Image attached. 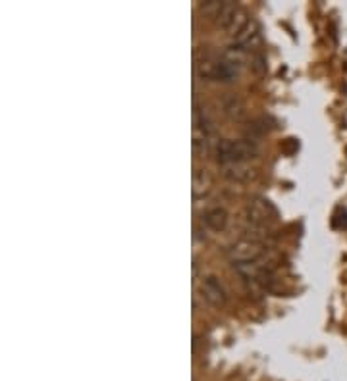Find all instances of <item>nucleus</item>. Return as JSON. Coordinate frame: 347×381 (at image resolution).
<instances>
[{"label": "nucleus", "mask_w": 347, "mask_h": 381, "mask_svg": "<svg viewBox=\"0 0 347 381\" xmlns=\"http://www.w3.org/2000/svg\"><path fill=\"white\" fill-rule=\"evenodd\" d=\"M204 226L212 231H224L228 226V212L220 206H214V208L207 210L204 216H202Z\"/></svg>", "instance_id": "nucleus-10"}, {"label": "nucleus", "mask_w": 347, "mask_h": 381, "mask_svg": "<svg viewBox=\"0 0 347 381\" xmlns=\"http://www.w3.org/2000/svg\"><path fill=\"white\" fill-rule=\"evenodd\" d=\"M199 293H201L202 301L207 305L214 306V308H220V306L226 305L228 301V295H226V289L220 283V279L216 276L204 277L199 285Z\"/></svg>", "instance_id": "nucleus-5"}, {"label": "nucleus", "mask_w": 347, "mask_h": 381, "mask_svg": "<svg viewBox=\"0 0 347 381\" xmlns=\"http://www.w3.org/2000/svg\"><path fill=\"white\" fill-rule=\"evenodd\" d=\"M266 257V243L257 239L241 237L228 248V258L231 264H253Z\"/></svg>", "instance_id": "nucleus-3"}, {"label": "nucleus", "mask_w": 347, "mask_h": 381, "mask_svg": "<svg viewBox=\"0 0 347 381\" xmlns=\"http://www.w3.org/2000/svg\"><path fill=\"white\" fill-rule=\"evenodd\" d=\"M260 41H262V37H260L259 23H257L255 19H251L249 23H247V28L243 29L238 37L231 39L230 47L240 48V50H243V52H247V54H249L251 50H257V47L260 45Z\"/></svg>", "instance_id": "nucleus-6"}, {"label": "nucleus", "mask_w": 347, "mask_h": 381, "mask_svg": "<svg viewBox=\"0 0 347 381\" xmlns=\"http://www.w3.org/2000/svg\"><path fill=\"white\" fill-rule=\"evenodd\" d=\"M212 185H214V177L212 173L207 170V168H195L193 172V199L201 200L204 197H209V193L212 190Z\"/></svg>", "instance_id": "nucleus-7"}, {"label": "nucleus", "mask_w": 347, "mask_h": 381, "mask_svg": "<svg viewBox=\"0 0 347 381\" xmlns=\"http://www.w3.org/2000/svg\"><path fill=\"white\" fill-rule=\"evenodd\" d=\"M212 154L216 162L222 166L230 164H247L249 160H255L260 154L259 144L255 139H220L212 144Z\"/></svg>", "instance_id": "nucleus-2"}, {"label": "nucleus", "mask_w": 347, "mask_h": 381, "mask_svg": "<svg viewBox=\"0 0 347 381\" xmlns=\"http://www.w3.org/2000/svg\"><path fill=\"white\" fill-rule=\"evenodd\" d=\"M222 175L231 183H247L255 179L257 172L249 164H230V166H222Z\"/></svg>", "instance_id": "nucleus-9"}, {"label": "nucleus", "mask_w": 347, "mask_h": 381, "mask_svg": "<svg viewBox=\"0 0 347 381\" xmlns=\"http://www.w3.org/2000/svg\"><path fill=\"white\" fill-rule=\"evenodd\" d=\"M222 112L231 122H243L247 118V105L238 95H226L222 98Z\"/></svg>", "instance_id": "nucleus-8"}, {"label": "nucleus", "mask_w": 347, "mask_h": 381, "mask_svg": "<svg viewBox=\"0 0 347 381\" xmlns=\"http://www.w3.org/2000/svg\"><path fill=\"white\" fill-rule=\"evenodd\" d=\"M241 67L230 62L224 54L212 50H195V76L202 81L233 83L240 77Z\"/></svg>", "instance_id": "nucleus-1"}, {"label": "nucleus", "mask_w": 347, "mask_h": 381, "mask_svg": "<svg viewBox=\"0 0 347 381\" xmlns=\"http://www.w3.org/2000/svg\"><path fill=\"white\" fill-rule=\"evenodd\" d=\"M245 218L253 228L266 229L278 219V212L272 206V202L262 197H255L245 204Z\"/></svg>", "instance_id": "nucleus-4"}]
</instances>
